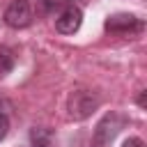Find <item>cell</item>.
<instances>
[{
  "label": "cell",
  "mask_w": 147,
  "mask_h": 147,
  "mask_svg": "<svg viewBox=\"0 0 147 147\" xmlns=\"http://www.w3.org/2000/svg\"><path fill=\"white\" fill-rule=\"evenodd\" d=\"M138 103H140V106H145V92H140V96H138Z\"/></svg>",
  "instance_id": "obj_10"
},
{
  "label": "cell",
  "mask_w": 147,
  "mask_h": 147,
  "mask_svg": "<svg viewBox=\"0 0 147 147\" xmlns=\"http://www.w3.org/2000/svg\"><path fill=\"white\" fill-rule=\"evenodd\" d=\"M80 23H83V11H80L76 5H67V7L60 11V16L55 18V28H57V32H62V34H74V32H78Z\"/></svg>",
  "instance_id": "obj_5"
},
{
  "label": "cell",
  "mask_w": 147,
  "mask_h": 147,
  "mask_svg": "<svg viewBox=\"0 0 147 147\" xmlns=\"http://www.w3.org/2000/svg\"><path fill=\"white\" fill-rule=\"evenodd\" d=\"M122 147H145V142L140 138H129V140L122 142Z\"/></svg>",
  "instance_id": "obj_9"
},
{
  "label": "cell",
  "mask_w": 147,
  "mask_h": 147,
  "mask_svg": "<svg viewBox=\"0 0 147 147\" xmlns=\"http://www.w3.org/2000/svg\"><path fill=\"white\" fill-rule=\"evenodd\" d=\"M106 30L113 34H133L142 30V21L136 18L133 14H115V16H108Z\"/></svg>",
  "instance_id": "obj_4"
},
{
  "label": "cell",
  "mask_w": 147,
  "mask_h": 147,
  "mask_svg": "<svg viewBox=\"0 0 147 147\" xmlns=\"http://www.w3.org/2000/svg\"><path fill=\"white\" fill-rule=\"evenodd\" d=\"M96 106H99V96L94 92H90V90H76L69 96V103H67L71 119H85V117H90L96 110Z\"/></svg>",
  "instance_id": "obj_1"
},
{
  "label": "cell",
  "mask_w": 147,
  "mask_h": 147,
  "mask_svg": "<svg viewBox=\"0 0 147 147\" xmlns=\"http://www.w3.org/2000/svg\"><path fill=\"white\" fill-rule=\"evenodd\" d=\"M14 53L7 46H0V78H5L11 69H14Z\"/></svg>",
  "instance_id": "obj_7"
},
{
  "label": "cell",
  "mask_w": 147,
  "mask_h": 147,
  "mask_svg": "<svg viewBox=\"0 0 147 147\" xmlns=\"http://www.w3.org/2000/svg\"><path fill=\"white\" fill-rule=\"evenodd\" d=\"M7 133H9V119H7V115L0 113V140H5Z\"/></svg>",
  "instance_id": "obj_8"
},
{
  "label": "cell",
  "mask_w": 147,
  "mask_h": 147,
  "mask_svg": "<svg viewBox=\"0 0 147 147\" xmlns=\"http://www.w3.org/2000/svg\"><path fill=\"white\" fill-rule=\"evenodd\" d=\"M32 21V7L28 0H11L5 9V23L9 28H28Z\"/></svg>",
  "instance_id": "obj_3"
},
{
  "label": "cell",
  "mask_w": 147,
  "mask_h": 147,
  "mask_svg": "<svg viewBox=\"0 0 147 147\" xmlns=\"http://www.w3.org/2000/svg\"><path fill=\"white\" fill-rule=\"evenodd\" d=\"M30 142L32 147H53V131L44 126H34L30 131Z\"/></svg>",
  "instance_id": "obj_6"
},
{
  "label": "cell",
  "mask_w": 147,
  "mask_h": 147,
  "mask_svg": "<svg viewBox=\"0 0 147 147\" xmlns=\"http://www.w3.org/2000/svg\"><path fill=\"white\" fill-rule=\"evenodd\" d=\"M124 124V117L117 115V113H108L99 124H96V131H94V147H108L113 142V138L117 136V131L122 129Z\"/></svg>",
  "instance_id": "obj_2"
}]
</instances>
